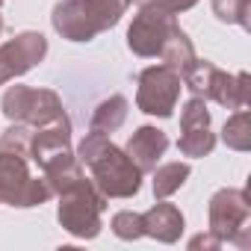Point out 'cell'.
<instances>
[{
  "label": "cell",
  "instance_id": "obj_1",
  "mask_svg": "<svg viewBox=\"0 0 251 251\" xmlns=\"http://www.w3.org/2000/svg\"><path fill=\"white\" fill-rule=\"evenodd\" d=\"M77 160L89 166L92 183L106 198H133L142 189V172L106 133H86L77 148Z\"/></svg>",
  "mask_w": 251,
  "mask_h": 251
},
{
  "label": "cell",
  "instance_id": "obj_2",
  "mask_svg": "<svg viewBox=\"0 0 251 251\" xmlns=\"http://www.w3.org/2000/svg\"><path fill=\"white\" fill-rule=\"evenodd\" d=\"M180 80L192 95H198L204 100H216L225 109H242L251 100V77H248V71L227 74V71L216 68L207 59H195L180 74Z\"/></svg>",
  "mask_w": 251,
  "mask_h": 251
},
{
  "label": "cell",
  "instance_id": "obj_3",
  "mask_svg": "<svg viewBox=\"0 0 251 251\" xmlns=\"http://www.w3.org/2000/svg\"><path fill=\"white\" fill-rule=\"evenodd\" d=\"M106 195L89 180L83 177L80 183H74L71 189L59 192V207H56V219L59 225L77 236V239H95L100 233V213L106 210Z\"/></svg>",
  "mask_w": 251,
  "mask_h": 251
},
{
  "label": "cell",
  "instance_id": "obj_4",
  "mask_svg": "<svg viewBox=\"0 0 251 251\" xmlns=\"http://www.w3.org/2000/svg\"><path fill=\"white\" fill-rule=\"evenodd\" d=\"M210 233L222 242L251 248V201L245 189H219L210 198Z\"/></svg>",
  "mask_w": 251,
  "mask_h": 251
},
{
  "label": "cell",
  "instance_id": "obj_5",
  "mask_svg": "<svg viewBox=\"0 0 251 251\" xmlns=\"http://www.w3.org/2000/svg\"><path fill=\"white\" fill-rule=\"evenodd\" d=\"M50 186L45 177L30 175V160L0 151V204L12 207H42L50 198Z\"/></svg>",
  "mask_w": 251,
  "mask_h": 251
},
{
  "label": "cell",
  "instance_id": "obj_6",
  "mask_svg": "<svg viewBox=\"0 0 251 251\" xmlns=\"http://www.w3.org/2000/svg\"><path fill=\"white\" fill-rule=\"evenodd\" d=\"M0 109L9 121H24L30 127H45L65 115L62 98L53 89H30V86H9L3 92Z\"/></svg>",
  "mask_w": 251,
  "mask_h": 251
},
{
  "label": "cell",
  "instance_id": "obj_7",
  "mask_svg": "<svg viewBox=\"0 0 251 251\" xmlns=\"http://www.w3.org/2000/svg\"><path fill=\"white\" fill-rule=\"evenodd\" d=\"M183 80L175 68L169 65H151L139 74V89H136V106L148 115L169 118L180 100Z\"/></svg>",
  "mask_w": 251,
  "mask_h": 251
},
{
  "label": "cell",
  "instance_id": "obj_8",
  "mask_svg": "<svg viewBox=\"0 0 251 251\" xmlns=\"http://www.w3.org/2000/svg\"><path fill=\"white\" fill-rule=\"evenodd\" d=\"M175 27H177L175 15L166 12V9H160L154 0H151V3H145L136 12L133 24L127 30V48L136 56H142V59L160 56V50H163V45H166V39L172 36Z\"/></svg>",
  "mask_w": 251,
  "mask_h": 251
},
{
  "label": "cell",
  "instance_id": "obj_9",
  "mask_svg": "<svg viewBox=\"0 0 251 251\" xmlns=\"http://www.w3.org/2000/svg\"><path fill=\"white\" fill-rule=\"evenodd\" d=\"M48 53V39L42 33H18L6 45H0V86H6L15 77H24L30 68H36Z\"/></svg>",
  "mask_w": 251,
  "mask_h": 251
},
{
  "label": "cell",
  "instance_id": "obj_10",
  "mask_svg": "<svg viewBox=\"0 0 251 251\" xmlns=\"http://www.w3.org/2000/svg\"><path fill=\"white\" fill-rule=\"evenodd\" d=\"M71 151V121L68 115L45 124V127H33V139H30V160L42 169L48 166L53 157Z\"/></svg>",
  "mask_w": 251,
  "mask_h": 251
},
{
  "label": "cell",
  "instance_id": "obj_11",
  "mask_svg": "<svg viewBox=\"0 0 251 251\" xmlns=\"http://www.w3.org/2000/svg\"><path fill=\"white\" fill-rule=\"evenodd\" d=\"M169 148V136L160 130V127H151V124H142V127L127 139V148H124V154H127L136 169L145 175V172H154L160 157L166 154Z\"/></svg>",
  "mask_w": 251,
  "mask_h": 251
},
{
  "label": "cell",
  "instance_id": "obj_12",
  "mask_svg": "<svg viewBox=\"0 0 251 251\" xmlns=\"http://www.w3.org/2000/svg\"><path fill=\"white\" fill-rule=\"evenodd\" d=\"M142 225H145V236H154V239L172 245V242L180 239L186 222H183V213H180L175 204L160 201V204H154L148 213H142Z\"/></svg>",
  "mask_w": 251,
  "mask_h": 251
},
{
  "label": "cell",
  "instance_id": "obj_13",
  "mask_svg": "<svg viewBox=\"0 0 251 251\" xmlns=\"http://www.w3.org/2000/svg\"><path fill=\"white\" fill-rule=\"evenodd\" d=\"M127 109H130V103H127V98H124V95H109L106 100H100L95 106L89 127L95 133H115L121 124L127 121Z\"/></svg>",
  "mask_w": 251,
  "mask_h": 251
},
{
  "label": "cell",
  "instance_id": "obj_14",
  "mask_svg": "<svg viewBox=\"0 0 251 251\" xmlns=\"http://www.w3.org/2000/svg\"><path fill=\"white\" fill-rule=\"evenodd\" d=\"M160 59H163V65H169V68H175L177 74H183V71H186L198 56H195V48H192L189 36H186L180 27H175V30H172V36L166 39L163 50H160Z\"/></svg>",
  "mask_w": 251,
  "mask_h": 251
},
{
  "label": "cell",
  "instance_id": "obj_15",
  "mask_svg": "<svg viewBox=\"0 0 251 251\" xmlns=\"http://www.w3.org/2000/svg\"><path fill=\"white\" fill-rule=\"evenodd\" d=\"M222 142L233 151H248L251 148V115L248 109H233V115L225 121L222 127Z\"/></svg>",
  "mask_w": 251,
  "mask_h": 251
},
{
  "label": "cell",
  "instance_id": "obj_16",
  "mask_svg": "<svg viewBox=\"0 0 251 251\" xmlns=\"http://www.w3.org/2000/svg\"><path fill=\"white\" fill-rule=\"evenodd\" d=\"M83 6L92 15V21L98 24V30L103 33V30H112L121 21V15L130 6V0H83Z\"/></svg>",
  "mask_w": 251,
  "mask_h": 251
},
{
  "label": "cell",
  "instance_id": "obj_17",
  "mask_svg": "<svg viewBox=\"0 0 251 251\" xmlns=\"http://www.w3.org/2000/svg\"><path fill=\"white\" fill-rule=\"evenodd\" d=\"M189 180V166L186 163H166L154 169V195L157 198H169L175 195L183 183Z\"/></svg>",
  "mask_w": 251,
  "mask_h": 251
},
{
  "label": "cell",
  "instance_id": "obj_18",
  "mask_svg": "<svg viewBox=\"0 0 251 251\" xmlns=\"http://www.w3.org/2000/svg\"><path fill=\"white\" fill-rule=\"evenodd\" d=\"M177 148L183 157H207L216 148V133L210 127H195V130H183L177 139Z\"/></svg>",
  "mask_w": 251,
  "mask_h": 251
},
{
  "label": "cell",
  "instance_id": "obj_19",
  "mask_svg": "<svg viewBox=\"0 0 251 251\" xmlns=\"http://www.w3.org/2000/svg\"><path fill=\"white\" fill-rule=\"evenodd\" d=\"M213 12L225 24H239L242 30H251V0H213Z\"/></svg>",
  "mask_w": 251,
  "mask_h": 251
},
{
  "label": "cell",
  "instance_id": "obj_20",
  "mask_svg": "<svg viewBox=\"0 0 251 251\" xmlns=\"http://www.w3.org/2000/svg\"><path fill=\"white\" fill-rule=\"evenodd\" d=\"M30 139H33V127L24 121H15L12 127L0 136V151H9V154H18V157L30 160Z\"/></svg>",
  "mask_w": 251,
  "mask_h": 251
},
{
  "label": "cell",
  "instance_id": "obj_21",
  "mask_svg": "<svg viewBox=\"0 0 251 251\" xmlns=\"http://www.w3.org/2000/svg\"><path fill=\"white\" fill-rule=\"evenodd\" d=\"M109 227H112V233H115L118 239H139V236H145L142 213H133V210H121V213H115L112 222H109Z\"/></svg>",
  "mask_w": 251,
  "mask_h": 251
},
{
  "label": "cell",
  "instance_id": "obj_22",
  "mask_svg": "<svg viewBox=\"0 0 251 251\" xmlns=\"http://www.w3.org/2000/svg\"><path fill=\"white\" fill-rule=\"evenodd\" d=\"M195 127H210V109H207V100L192 95L186 103H183V112H180V130H195Z\"/></svg>",
  "mask_w": 251,
  "mask_h": 251
},
{
  "label": "cell",
  "instance_id": "obj_23",
  "mask_svg": "<svg viewBox=\"0 0 251 251\" xmlns=\"http://www.w3.org/2000/svg\"><path fill=\"white\" fill-rule=\"evenodd\" d=\"M154 3L160 6V9H166V12H172V15H177V12H186V9H192L198 0H154Z\"/></svg>",
  "mask_w": 251,
  "mask_h": 251
},
{
  "label": "cell",
  "instance_id": "obj_24",
  "mask_svg": "<svg viewBox=\"0 0 251 251\" xmlns=\"http://www.w3.org/2000/svg\"><path fill=\"white\" fill-rule=\"evenodd\" d=\"M219 245H222V239H219L216 233H210V230L189 239V248H192V251H198V248H219Z\"/></svg>",
  "mask_w": 251,
  "mask_h": 251
},
{
  "label": "cell",
  "instance_id": "obj_25",
  "mask_svg": "<svg viewBox=\"0 0 251 251\" xmlns=\"http://www.w3.org/2000/svg\"><path fill=\"white\" fill-rule=\"evenodd\" d=\"M130 3H139V6H145V3H151V0H130Z\"/></svg>",
  "mask_w": 251,
  "mask_h": 251
},
{
  "label": "cell",
  "instance_id": "obj_26",
  "mask_svg": "<svg viewBox=\"0 0 251 251\" xmlns=\"http://www.w3.org/2000/svg\"><path fill=\"white\" fill-rule=\"evenodd\" d=\"M0 33H3V15H0Z\"/></svg>",
  "mask_w": 251,
  "mask_h": 251
},
{
  "label": "cell",
  "instance_id": "obj_27",
  "mask_svg": "<svg viewBox=\"0 0 251 251\" xmlns=\"http://www.w3.org/2000/svg\"><path fill=\"white\" fill-rule=\"evenodd\" d=\"M3 3H6V0H0V6H3Z\"/></svg>",
  "mask_w": 251,
  "mask_h": 251
}]
</instances>
